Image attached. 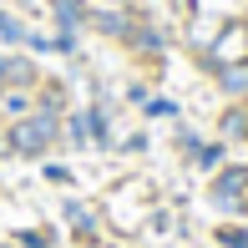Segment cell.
<instances>
[{"instance_id": "277c9868", "label": "cell", "mask_w": 248, "mask_h": 248, "mask_svg": "<svg viewBox=\"0 0 248 248\" xmlns=\"http://www.w3.org/2000/svg\"><path fill=\"white\" fill-rule=\"evenodd\" d=\"M36 81V66L26 56H0V86H31Z\"/></svg>"}, {"instance_id": "7a4b0ae2", "label": "cell", "mask_w": 248, "mask_h": 248, "mask_svg": "<svg viewBox=\"0 0 248 248\" xmlns=\"http://www.w3.org/2000/svg\"><path fill=\"white\" fill-rule=\"evenodd\" d=\"M208 198H213L218 213H243L248 208V167H223V172L213 177Z\"/></svg>"}, {"instance_id": "3957f363", "label": "cell", "mask_w": 248, "mask_h": 248, "mask_svg": "<svg viewBox=\"0 0 248 248\" xmlns=\"http://www.w3.org/2000/svg\"><path fill=\"white\" fill-rule=\"evenodd\" d=\"M228 61H248V26L243 20H228L208 51V66H228Z\"/></svg>"}, {"instance_id": "8992f818", "label": "cell", "mask_w": 248, "mask_h": 248, "mask_svg": "<svg viewBox=\"0 0 248 248\" xmlns=\"http://www.w3.org/2000/svg\"><path fill=\"white\" fill-rule=\"evenodd\" d=\"M218 132H223V137H233V142H248V107H233V111H223Z\"/></svg>"}, {"instance_id": "52a82bcc", "label": "cell", "mask_w": 248, "mask_h": 248, "mask_svg": "<svg viewBox=\"0 0 248 248\" xmlns=\"http://www.w3.org/2000/svg\"><path fill=\"white\" fill-rule=\"evenodd\" d=\"M56 16H61L66 26H76V20H86V5L81 0H56Z\"/></svg>"}, {"instance_id": "6da1fadb", "label": "cell", "mask_w": 248, "mask_h": 248, "mask_svg": "<svg viewBox=\"0 0 248 248\" xmlns=\"http://www.w3.org/2000/svg\"><path fill=\"white\" fill-rule=\"evenodd\" d=\"M51 137H56V117H51V111L20 117L16 127H10V152H16V157H41L51 147Z\"/></svg>"}, {"instance_id": "5b68a950", "label": "cell", "mask_w": 248, "mask_h": 248, "mask_svg": "<svg viewBox=\"0 0 248 248\" xmlns=\"http://www.w3.org/2000/svg\"><path fill=\"white\" fill-rule=\"evenodd\" d=\"M213 71H218V86H223V92H233V96L248 92V61H228V66H213Z\"/></svg>"}, {"instance_id": "ba28073f", "label": "cell", "mask_w": 248, "mask_h": 248, "mask_svg": "<svg viewBox=\"0 0 248 248\" xmlns=\"http://www.w3.org/2000/svg\"><path fill=\"white\" fill-rule=\"evenodd\" d=\"M96 26H101V31H111V36H122V31H127V20H122V16H111V10H101V16H96Z\"/></svg>"}, {"instance_id": "30bf717a", "label": "cell", "mask_w": 248, "mask_h": 248, "mask_svg": "<svg viewBox=\"0 0 248 248\" xmlns=\"http://www.w3.org/2000/svg\"><path fill=\"white\" fill-rule=\"evenodd\" d=\"M0 36H5V41H20V26L10 16H0Z\"/></svg>"}, {"instance_id": "9c48e42d", "label": "cell", "mask_w": 248, "mask_h": 248, "mask_svg": "<svg viewBox=\"0 0 248 248\" xmlns=\"http://www.w3.org/2000/svg\"><path fill=\"white\" fill-rule=\"evenodd\" d=\"M218 238H223V243H228V248H248V233H243V228H223V233H218Z\"/></svg>"}]
</instances>
